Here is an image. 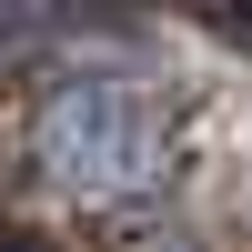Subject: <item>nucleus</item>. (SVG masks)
Here are the masks:
<instances>
[{"instance_id":"nucleus-2","label":"nucleus","mask_w":252,"mask_h":252,"mask_svg":"<svg viewBox=\"0 0 252 252\" xmlns=\"http://www.w3.org/2000/svg\"><path fill=\"white\" fill-rule=\"evenodd\" d=\"M212 31H232L242 51H252V0H212Z\"/></svg>"},{"instance_id":"nucleus-3","label":"nucleus","mask_w":252,"mask_h":252,"mask_svg":"<svg viewBox=\"0 0 252 252\" xmlns=\"http://www.w3.org/2000/svg\"><path fill=\"white\" fill-rule=\"evenodd\" d=\"M0 252H40V242H0Z\"/></svg>"},{"instance_id":"nucleus-1","label":"nucleus","mask_w":252,"mask_h":252,"mask_svg":"<svg viewBox=\"0 0 252 252\" xmlns=\"http://www.w3.org/2000/svg\"><path fill=\"white\" fill-rule=\"evenodd\" d=\"M31 161L81 202H131L172 172V111H161V91H141L121 71L51 81L31 111Z\"/></svg>"}]
</instances>
